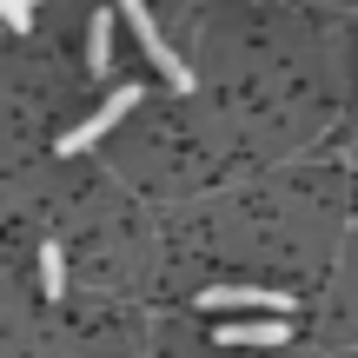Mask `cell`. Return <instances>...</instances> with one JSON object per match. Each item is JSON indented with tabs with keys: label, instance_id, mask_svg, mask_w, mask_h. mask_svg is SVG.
<instances>
[{
	"label": "cell",
	"instance_id": "obj_1",
	"mask_svg": "<svg viewBox=\"0 0 358 358\" xmlns=\"http://www.w3.org/2000/svg\"><path fill=\"white\" fill-rule=\"evenodd\" d=\"M113 20L127 27L133 40H140V53H146V60L159 66V73H166V87L192 93V66L179 60V53H173V40H166V34H159V27H153V13H146V0H120V7H113Z\"/></svg>",
	"mask_w": 358,
	"mask_h": 358
},
{
	"label": "cell",
	"instance_id": "obj_2",
	"mask_svg": "<svg viewBox=\"0 0 358 358\" xmlns=\"http://www.w3.org/2000/svg\"><path fill=\"white\" fill-rule=\"evenodd\" d=\"M192 306L199 312H239V319H292V292H272V285H206Z\"/></svg>",
	"mask_w": 358,
	"mask_h": 358
},
{
	"label": "cell",
	"instance_id": "obj_3",
	"mask_svg": "<svg viewBox=\"0 0 358 358\" xmlns=\"http://www.w3.org/2000/svg\"><path fill=\"white\" fill-rule=\"evenodd\" d=\"M133 106H140V87H113V93H106V100H100V106H93V113L60 140V153H87V146H93V140H106V133H113L120 120L133 113Z\"/></svg>",
	"mask_w": 358,
	"mask_h": 358
},
{
	"label": "cell",
	"instance_id": "obj_4",
	"mask_svg": "<svg viewBox=\"0 0 358 358\" xmlns=\"http://www.w3.org/2000/svg\"><path fill=\"white\" fill-rule=\"evenodd\" d=\"M285 332H292V319H232V325H219V345H259V352H272V345H285Z\"/></svg>",
	"mask_w": 358,
	"mask_h": 358
},
{
	"label": "cell",
	"instance_id": "obj_5",
	"mask_svg": "<svg viewBox=\"0 0 358 358\" xmlns=\"http://www.w3.org/2000/svg\"><path fill=\"white\" fill-rule=\"evenodd\" d=\"M113 27H120L113 13H93V27H87V66H93L100 80L113 73Z\"/></svg>",
	"mask_w": 358,
	"mask_h": 358
},
{
	"label": "cell",
	"instance_id": "obj_6",
	"mask_svg": "<svg viewBox=\"0 0 358 358\" xmlns=\"http://www.w3.org/2000/svg\"><path fill=\"white\" fill-rule=\"evenodd\" d=\"M40 292H47V299L66 292V252H60V245H40Z\"/></svg>",
	"mask_w": 358,
	"mask_h": 358
},
{
	"label": "cell",
	"instance_id": "obj_7",
	"mask_svg": "<svg viewBox=\"0 0 358 358\" xmlns=\"http://www.w3.org/2000/svg\"><path fill=\"white\" fill-rule=\"evenodd\" d=\"M0 27L7 34H34V0H0Z\"/></svg>",
	"mask_w": 358,
	"mask_h": 358
}]
</instances>
